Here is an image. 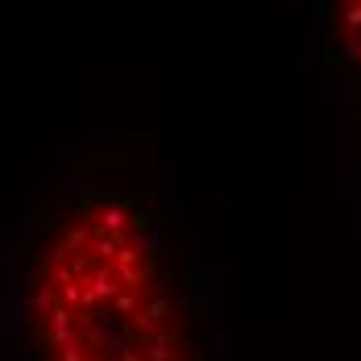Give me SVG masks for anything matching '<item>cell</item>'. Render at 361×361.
I'll return each mask as SVG.
<instances>
[{"mask_svg":"<svg viewBox=\"0 0 361 361\" xmlns=\"http://www.w3.org/2000/svg\"><path fill=\"white\" fill-rule=\"evenodd\" d=\"M42 361H204L166 287L145 212L104 195L50 228L30 279Z\"/></svg>","mask_w":361,"mask_h":361,"instance_id":"6da1fadb","label":"cell"}]
</instances>
